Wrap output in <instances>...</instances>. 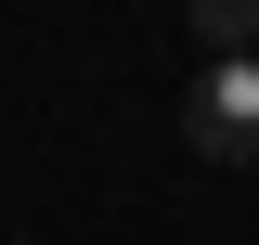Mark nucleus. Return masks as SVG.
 Wrapping results in <instances>:
<instances>
[{"label": "nucleus", "instance_id": "1", "mask_svg": "<svg viewBox=\"0 0 259 245\" xmlns=\"http://www.w3.org/2000/svg\"><path fill=\"white\" fill-rule=\"evenodd\" d=\"M182 142L207 168H259V52H207L182 91Z\"/></svg>", "mask_w": 259, "mask_h": 245}, {"label": "nucleus", "instance_id": "2", "mask_svg": "<svg viewBox=\"0 0 259 245\" xmlns=\"http://www.w3.org/2000/svg\"><path fill=\"white\" fill-rule=\"evenodd\" d=\"M182 13H194L207 52H246V39H259V0H182Z\"/></svg>", "mask_w": 259, "mask_h": 245}]
</instances>
